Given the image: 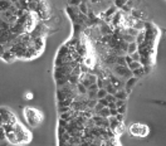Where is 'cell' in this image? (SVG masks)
<instances>
[{
	"label": "cell",
	"mask_w": 166,
	"mask_h": 146,
	"mask_svg": "<svg viewBox=\"0 0 166 146\" xmlns=\"http://www.w3.org/2000/svg\"><path fill=\"white\" fill-rule=\"evenodd\" d=\"M24 116H25L27 122L29 123L30 126H37V125L43 120V115L38 110L32 108V107H27L24 110Z\"/></svg>",
	"instance_id": "obj_1"
},
{
	"label": "cell",
	"mask_w": 166,
	"mask_h": 146,
	"mask_svg": "<svg viewBox=\"0 0 166 146\" xmlns=\"http://www.w3.org/2000/svg\"><path fill=\"white\" fill-rule=\"evenodd\" d=\"M128 132L135 137H146L150 132V129L145 123H132L128 127Z\"/></svg>",
	"instance_id": "obj_2"
},
{
	"label": "cell",
	"mask_w": 166,
	"mask_h": 146,
	"mask_svg": "<svg viewBox=\"0 0 166 146\" xmlns=\"http://www.w3.org/2000/svg\"><path fill=\"white\" fill-rule=\"evenodd\" d=\"M137 49H139V44L136 43V42H132V43H128V48H127V54H133L137 52Z\"/></svg>",
	"instance_id": "obj_3"
},
{
	"label": "cell",
	"mask_w": 166,
	"mask_h": 146,
	"mask_svg": "<svg viewBox=\"0 0 166 146\" xmlns=\"http://www.w3.org/2000/svg\"><path fill=\"white\" fill-rule=\"evenodd\" d=\"M114 97H116L117 100H124V101H125L126 97H127V91H126V89H124V88L118 89V91L114 93Z\"/></svg>",
	"instance_id": "obj_4"
},
{
	"label": "cell",
	"mask_w": 166,
	"mask_h": 146,
	"mask_svg": "<svg viewBox=\"0 0 166 146\" xmlns=\"http://www.w3.org/2000/svg\"><path fill=\"white\" fill-rule=\"evenodd\" d=\"M136 81H137L136 77H131V78H128V79H127L126 86H125V89L127 91V93H128L130 91H131V87H133V85L136 83Z\"/></svg>",
	"instance_id": "obj_5"
},
{
	"label": "cell",
	"mask_w": 166,
	"mask_h": 146,
	"mask_svg": "<svg viewBox=\"0 0 166 146\" xmlns=\"http://www.w3.org/2000/svg\"><path fill=\"white\" fill-rule=\"evenodd\" d=\"M98 115L101 117H103V119H108V117H111V108L110 107H103Z\"/></svg>",
	"instance_id": "obj_6"
},
{
	"label": "cell",
	"mask_w": 166,
	"mask_h": 146,
	"mask_svg": "<svg viewBox=\"0 0 166 146\" xmlns=\"http://www.w3.org/2000/svg\"><path fill=\"white\" fill-rule=\"evenodd\" d=\"M83 62H84V64L87 66V67H89V68L95 66V63H93V58H92V55H84Z\"/></svg>",
	"instance_id": "obj_7"
},
{
	"label": "cell",
	"mask_w": 166,
	"mask_h": 146,
	"mask_svg": "<svg viewBox=\"0 0 166 146\" xmlns=\"http://www.w3.org/2000/svg\"><path fill=\"white\" fill-rule=\"evenodd\" d=\"M107 95H108V92H107V89H106V88H99L98 91H97V98H98V100H101V98H106Z\"/></svg>",
	"instance_id": "obj_8"
},
{
	"label": "cell",
	"mask_w": 166,
	"mask_h": 146,
	"mask_svg": "<svg viewBox=\"0 0 166 146\" xmlns=\"http://www.w3.org/2000/svg\"><path fill=\"white\" fill-rule=\"evenodd\" d=\"M145 26H146V24L143 23V22H141V20H137V22L133 24V28H135V29H137L139 32H142L143 29H145Z\"/></svg>",
	"instance_id": "obj_9"
},
{
	"label": "cell",
	"mask_w": 166,
	"mask_h": 146,
	"mask_svg": "<svg viewBox=\"0 0 166 146\" xmlns=\"http://www.w3.org/2000/svg\"><path fill=\"white\" fill-rule=\"evenodd\" d=\"M127 67H128V68H130V69H131V71L133 72L135 69H139V68H141V63H140V62H135V61H132L131 63H128V64H127Z\"/></svg>",
	"instance_id": "obj_10"
},
{
	"label": "cell",
	"mask_w": 166,
	"mask_h": 146,
	"mask_svg": "<svg viewBox=\"0 0 166 146\" xmlns=\"http://www.w3.org/2000/svg\"><path fill=\"white\" fill-rule=\"evenodd\" d=\"M114 6H116L117 9H120V8H124V6L127 4V0H114Z\"/></svg>",
	"instance_id": "obj_11"
},
{
	"label": "cell",
	"mask_w": 166,
	"mask_h": 146,
	"mask_svg": "<svg viewBox=\"0 0 166 146\" xmlns=\"http://www.w3.org/2000/svg\"><path fill=\"white\" fill-rule=\"evenodd\" d=\"M143 73H145V69H143L142 67L141 68H139V69H135V71L132 72V74H133V77H140V76H142Z\"/></svg>",
	"instance_id": "obj_12"
},
{
	"label": "cell",
	"mask_w": 166,
	"mask_h": 146,
	"mask_svg": "<svg viewBox=\"0 0 166 146\" xmlns=\"http://www.w3.org/2000/svg\"><path fill=\"white\" fill-rule=\"evenodd\" d=\"M131 58H132V61H135V62H140V61H141V54H140L139 52H136V53L131 54Z\"/></svg>",
	"instance_id": "obj_13"
},
{
	"label": "cell",
	"mask_w": 166,
	"mask_h": 146,
	"mask_svg": "<svg viewBox=\"0 0 166 146\" xmlns=\"http://www.w3.org/2000/svg\"><path fill=\"white\" fill-rule=\"evenodd\" d=\"M79 10H81V13H83V14H87V13H88V9H87V5H86L84 3H82V4H79Z\"/></svg>",
	"instance_id": "obj_14"
},
{
	"label": "cell",
	"mask_w": 166,
	"mask_h": 146,
	"mask_svg": "<svg viewBox=\"0 0 166 146\" xmlns=\"http://www.w3.org/2000/svg\"><path fill=\"white\" fill-rule=\"evenodd\" d=\"M98 103H101L103 107H108L110 106V102H108L106 98H101V100H98Z\"/></svg>",
	"instance_id": "obj_15"
},
{
	"label": "cell",
	"mask_w": 166,
	"mask_h": 146,
	"mask_svg": "<svg viewBox=\"0 0 166 146\" xmlns=\"http://www.w3.org/2000/svg\"><path fill=\"white\" fill-rule=\"evenodd\" d=\"M116 106H117V108L125 106V101H124V100H117V101H116Z\"/></svg>",
	"instance_id": "obj_16"
},
{
	"label": "cell",
	"mask_w": 166,
	"mask_h": 146,
	"mask_svg": "<svg viewBox=\"0 0 166 146\" xmlns=\"http://www.w3.org/2000/svg\"><path fill=\"white\" fill-rule=\"evenodd\" d=\"M69 4H72V5H77V4H82V0H69Z\"/></svg>",
	"instance_id": "obj_17"
},
{
	"label": "cell",
	"mask_w": 166,
	"mask_h": 146,
	"mask_svg": "<svg viewBox=\"0 0 166 146\" xmlns=\"http://www.w3.org/2000/svg\"><path fill=\"white\" fill-rule=\"evenodd\" d=\"M117 115H118V110H117V108H112V110H111V116L116 117Z\"/></svg>",
	"instance_id": "obj_18"
},
{
	"label": "cell",
	"mask_w": 166,
	"mask_h": 146,
	"mask_svg": "<svg viewBox=\"0 0 166 146\" xmlns=\"http://www.w3.org/2000/svg\"><path fill=\"white\" fill-rule=\"evenodd\" d=\"M25 98H27V100H32V98H33V93H32V92H27V93H25Z\"/></svg>",
	"instance_id": "obj_19"
},
{
	"label": "cell",
	"mask_w": 166,
	"mask_h": 146,
	"mask_svg": "<svg viewBox=\"0 0 166 146\" xmlns=\"http://www.w3.org/2000/svg\"><path fill=\"white\" fill-rule=\"evenodd\" d=\"M117 110H118V113H121V115H124V112H125V110H126V107H125V106H122V107H118Z\"/></svg>",
	"instance_id": "obj_20"
},
{
	"label": "cell",
	"mask_w": 166,
	"mask_h": 146,
	"mask_svg": "<svg viewBox=\"0 0 166 146\" xmlns=\"http://www.w3.org/2000/svg\"><path fill=\"white\" fill-rule=\"evenodd\" d=\"M92 2H93V3H97V2H98V0H92Z\"/></svg>",
	"instance_id": "obj_21"
}]
</instances>
